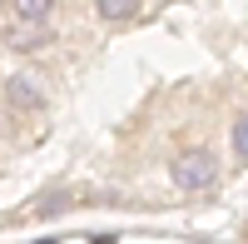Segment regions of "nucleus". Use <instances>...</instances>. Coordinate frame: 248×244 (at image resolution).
Here are the masks:
<instances>
[{
    "mask_svg": "<svg viewBox=\"0 0 248 244\" xmlns=\"http://www.w3.org/2000/svg\"><path fill=\"white\" fill-rule=\"evenodd\" d=\"M169 174H174V185L184 194H203V190H214V179H218V159H214V150H184L169 165Z\"/></svg>",
    "mask_w": 248,
    "mask_h": 244,
    "instance_id": "obj_1",
    "label": "nucleus"
},
{
    "mask_svg": "<svg viewBox=\"0 0 248 244\" xmlns=\"http://www.w3.org/2000/svg\"><path fill=\"white\" fill-rule=\"evenodd\" d=\"M5 100H10L15 110H40V100H45V95L35 90V80H25V75H15L10 85H5Z\"/></svg>",
    "mask_w": 248,
    "mask_h": 244,
    "instance_id": "obj_2",
    "label": "nucleus"
},
{
    "mask_svg": "<svg viewBox=\"0 0 248 244\" xmlns=\"http://www.w3.org/2000/svg\"><path fill=\"white\" fill-rule=\"evenodd\" d=\"M50 10H55V0H15V15H20V20H30V25H40Z\"/></svg>",
    "mask_w": 248,
    "mask_h": 244,
    "instance_id": "obj_3",
    "label": "nucleus"
},
{
    "mask_svg": "<svg viewBox=\"0 0 248 244\" xmlns=\"http://www.w3.org/2000/svg\"><path fill=\"white\" fill-rule=\"evenodd\" d=\"M94 5H99L105 20H129V15L139 10V0H94Z\"/></svg>",
    "mask_w": 248,
    "mask_h": 244,
    "instance_id": "obj_4",
    "label": "nucleus"
},
{
    "mask_svg": "<svg viewBox=\"0 0 248 244\" xmlns=\"http://www.w3.org/2000/svg\"><path fill=\"white\" fill-rule=\"evenodd\" d=\"M233 150H238V159H248V115L233 120Z\"/></svg>",
    "mask_w": 248,
    "mask_h": 244,
    "instance_id": "obj_5",
    "label": "nucleus"
},
{
    "mask_svg": "<svg viewBox=\"0 0 248 244\" xmlns=\"http://www.w3.org/2000/svg\"><path fill=\"white\" fill-rule=\"evenodd\" d=\"M35 244H55V239H35Z\"/></svg>",
    "mask_w": 248,
    "mask_h": 244,
    "instance_id": "obj_6",
    "label": "nucleus"
}]
</instances>
